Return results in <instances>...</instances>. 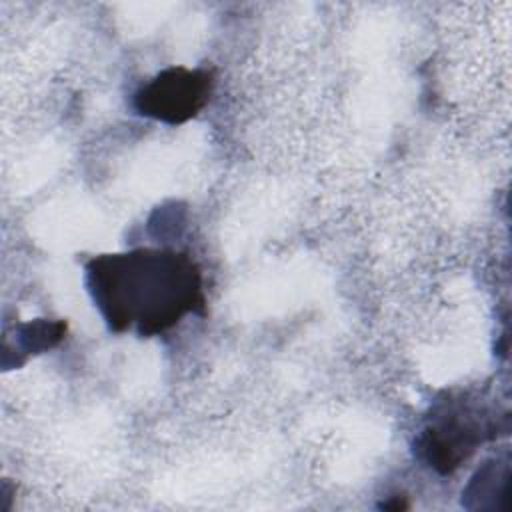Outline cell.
Here are the masks:
<instances>
[{
	"label": "cell",
	"mask_w": 512,
	"mask_h": 512,
	"mask_svg": "<svg viewBox=\"0 0 512 512\" xmlns=\"http://www.w3.org/2000/svg\"><path fill=\"white\" fill-rule=\"evenodd\" d=\"M506 430V410L470 392H450L430 406L414 440V454L438 474H452L478 446L506 434Z\"/></svg>",
	"instance_id": "cell-2"
},
{
	"label": "cell",
	"mask_w": 512,
	"mask_h": 512,
	"mask_svg": "<svg viewBox=\"0 0 512 512\" xmlns=\"http://www.w3.org/2000/svg\"><path fill=\"white\" fill-rule=\"evenodd\" d=\"M508 482H510V462L508 456L494 458L484 462V466L472 476L470 484L462 492V504L468 508H506L508 498Z\"/></svg>",
	"instance_id": "cell-4"
},
{
	"label": "cell",
	"mask_w": 512,
	"mask_h": 512,
	"mask_svg": "<svg viewBox=\"0 0 512 512\" xmlns=\"http://www.w3.org/2000/svg\"><path fill=\"white\" fill-rule=\"evenodd\" d=\"M212 90V72L170 66L134 92L132 106L140 116L176 126L194 118L210 102Z\"/></svg>",
	"instance_id": "cell-3"
},
{
	"label": "cell",
	"mask_w": 512,
	"mask_h": 512,
	"mask_svg": "<svg viewBox=\"0 0 512 512\" xmlns=\"http://www.w3.org/2000/svg\"><path fill=\"white\" fill-rule=\"evenodd\" d=\"M88 294L110 332L158 336L186 314H204L200 266L186 252L134 248L94 256L84 266Z\"/></svg>",
	"instance_id": "cell-1"
}]
</instances>
